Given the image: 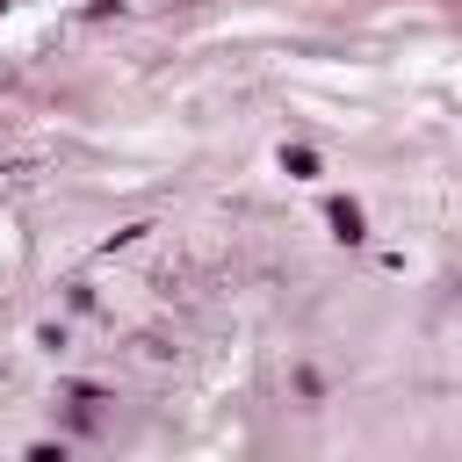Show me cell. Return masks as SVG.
Listing matches in <instances>:
<instances>
[{
    "label": "cell",
    "mask_w": 462,
    "mask_h": 462,
    "mask_svg": "<svg viewBox=\"0 0 462 462\" xmlns=\"http://www.w3.org/2000/svg\"><path fill=\"white\" fill-rule=\"evenodd\" d=\"M325 217H332V238H346V245H361V238H368V231H361V202H346V195H339Z\"/></svg>",
    "instance_id": "obj_1"
},
{
    "label": "cell",
    "mask_w": 462,
    "mask_h": 462,
    "mask_svg": "<svg viewBox=\"0 0 462 462\" xmlns=\"http://www.w3.org/2000/svg\"><path fill=\"white\" fill-rule=\"evenodd\" d=\"M282 173L310 180V173H318V152H310V144H289V152H282Z\"/></svg>",
    "instance_id": "obj_2"
},
{
    "label": "cell",
    "mask_w": 462,
    "mask_h": 462,
    "mask_svg": "<svg viewBox=\"0 0 462 462\" xmlns=\"http://www.w3.org/2000/svg\"><path fill=\"white\" fill-rule=\"evenodd\" d=\"M0 14H7V0H0Z\"/></svg>",
    "instance_id": "obj_3"
},
{
    "label": "cell",
    "mask_w": 462,
    "mask_h": 462,
    "mask_svg": "<svg viewBox=\"0 0 462 462\" xmlns=\"http://www.w3.org/2000/svg\"><path fill=\"white\" fill-rule=\"evenodd\" d=\"M0 375H7V368H0Z\"/></svg>",
    "instance_id": "obj_4"
}]
</instances>
